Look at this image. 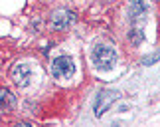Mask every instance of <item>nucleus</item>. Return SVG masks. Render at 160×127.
<instances>
[{"mask_svg":"<svg viewBox=\"0 0 160 127\" xmlns=\"http://www.w3.org/2000/svg\"><path fill=\"white\" fill-rule=\"evenodd\" d=\"M91 58H93V64L99 70H111L117 62V52L109 44H95Z\"/></svg>","mask_w":160,"mask_h":127,"instance_id":"f257e3e1","label":"nucleus"},{"mask_svg":"<svg viewBox=\"0 0 160 127\" xmlns=\"http://www.w3.org/2000/svg\"><path fill=\"white\" fill-rule=\"evenodd\" d=\"M75 71V66H73V60L69 56H58L52 62V74L58 80H69Z\"/></svg>","mask_w":160,"mask_h":127,"instance_id":"f03ea898","label":"nucleus"},{"mask_svg":"<svg viewBox=\"0 0 160 127\" xmlns=\"http://www.w3.org/2000/svg\"><path fill=\"white\" fill-rule=\"evenodd\" d=\"M34 77H36V71L32 64H18L12 70V80L18 87H28L34 82Z\"/></svg>","mask_w":160,"mask_h":127,"instance_id":"7ed1b4c3","label":"nucleus"},{"mask_svg":"<svg viewBox=\"0 0 160 127\" xmlns=\"http://www.w3.org/2000/svg\"><path fill=\"white\" fill-rule=\"evenodd\" d=\"M75 20V14L69 10H58L52 16V28L55 30H65L67 26H71V22Z\"/></svg>","mask_w":160,"mask_h":127,"instance_id":"20e7f679","label":"nucleus"},{"mask_svg":"<svg viewBox=\"0 0 160 127\" xmlns=\"http://www.w3.org/2000/svg\"><path fill=\"white\" fill-rule=\"evenodd\" d=\"M148 12V2L146 0H131V16L140 18Z\"/></svg>","mask_w":160,"mask_h":127,"instance_id":"39448f33","label":"nucleus"},{"mask_svg":"<svg viewBox=\"0 0 160 127\" xmlns=\"http://www.w3.org/2000/svg\"><path fill=\"white\" fill-rule=\"evenodd\" d=\"M115 98H117V95H115V93H111V92L99 95V98H97V103H95V113H97V115H103L105 107H107V105H109Z\"/></svg>","mask_w":160,"mask_h":127,"instance_id":"423d86ee","label":"nucleus"},{"mask_svg":"<svg viewBox=\"0 0 160 127\" xmlns=\"http://www.w3.org/2000/svg\"><path fill=\"white\" fill-rule=\"evenodd\" d=\"M12 107V95L8 89H0V113L2 111H8Z\"/></svg>","mask_w":160,"mask_h":127,"instance_id":"0eeeda50","label":"nucleus"},{"mask_svg":"<svg viewBox=\"0 0 160 127\" xmlns=\"http://www.w3.org/2000/svg\"><path fill=\"white\" fill-rule=\"evenodd\" d=\"M131 36H132V42H134V44H138V42L142 40V32H140V30H132Z\"/></svg>","mask_w":160,"mask_h":127,"instance_id":"6e6552de","label":"nucleus"}]
</instances>
